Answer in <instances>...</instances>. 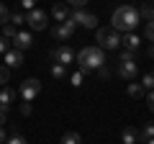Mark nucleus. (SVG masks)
<instances>
[{"mask_svg":"<svg viewBox=\"0 0 154 144\" xmlns=\"http://www.w3.org/2000/svg\"><path fill=\"white\" fill-rule=\"evenodd\" d=\"M21 5L28 8V11H33V8H36V0H21Z\"/></svg>","mask_w":154,"mask_h":144,"instance_id":"nucleus-28","label":"nucleus"},{"mask_svg":"<svg viewBox=\"0 0 154 144\" xmlns=\"http://www.w3.org/2000/svg\"><path fill=\"white\" fill-rule=\"evenodd\" d=\"M21 113H23V116H31V103H26V100H23V105H21Z\"/></svg>","mask_w":154,"mask_h":144,"instance_id":"nucleus-29","label":"nucleus"},{"mask_svg":"<svg viewBox=\"0 0 154 144\" xmlns=\"http://www.w3.org/2000/svg\"><path fill=\"white\" fill-rule=\"evenodd\" d=\"M18 93H21V98L26 100V103H31V100L41 93V83L33 80V77H28V80H23V83H21V90H18Z\"/></svg>","mask_w":154,"mask_h":144,"instance_id":"nucleus-6","label":"nucleus"},{"mask_svg":"<svg viewBox=\"0 0 154 144\" xmlns=\"http://www.w3.org/2000/svg\"><path fill=\"white\" fill-rule=\"evenodd\" d=\"M13 100H16V90L13 88H3L0 90V111L8 113V108L13 105Z\"/></svg>","mask_w":154,"mask_h":144,"instance_id":"nucleus-11","label":"nucleus"},{"mask_svg":"<svg viewBox=\"0 0 154 144\" xmlns=\"http://www.w3.org/2000/svg\"><path fill=\"white\" fill-rule=\"evenodd\" d=\"M121 44L126 46V52H136L141 39H139V33H126V39H121Z\"/></svg>","mask_w":154,"mask_h":144,"instance_id":"nucleus-13","label":"nucleus"},{"mask_svg":"<svg viewBox=\"0 0 154 144\" xmlns=\"http://www.w3.org/2000/svg\"><path fill=\"white\" fill-rule=\"evenodd\" d=\"M5 144H26V139H23V136H18V134H13L11 139H5Z\"/></svg>","mask_w":154,"mask_h":144,"instance_id":"nucleus-26","label":"nucleus"},{"mask_svg":"<svg viewBox=\"0 0 154 144\" xmlns=\"http://www.w3.org/2000/svg\"><path fill=\"white\" fill-rule=\"evenodd\" d=\"M139 11L134 5H121L113 11V18H110V28H116L118 33H134L139 28Z\"/></svg>","mask_w":154,"mask_h":144,"instance_id":"nucleus-1","label":"nucleus"},{"mask_svg":"<svg viewBox=\"0 0 154 144\" xmlns=\"http://www.w3.org/2000/svg\"><path fill=\"white\" fill-rule=\"evenodd\" d=\"M82 80H85V72H72V75H69V83L75 85V88H80Z\"/></svg>","mask_w":154,"mask_h":144,"instance_id":"nucleus-19","label":"nucleus"},{"mask_svg":"<svg viewBox=\"0 0 154 144\" xmlns=\"http://www.w3.org/2000/svg\"><path fill=\"white\" fill-rule=\"evenodd\" d=\"M59 144H82V136H80L77 131H67L64 136H62Z\"/></svg>","mask_w":154,"mask_h":144,"instance_id":"nucleus-16","label":"nucleus"},{"mask_svg":"<svg viewBox=\"0 0 154 144\" xmlns=\"http://www.w3.org/2000/svg\"><path fill=\"white\" fill-rule=\"evenodd\" d=\"M72 33H75V26H72V23H57L54 28H51V36H54L57 41H69L72 39Z\"/></svg>","mask_w":154,"mask_h":144,"instance_id":"nucleus-8","label":"nucleus"},{"mask_svg":"<svg viewBox=\"0 0 154 144\" xmlns=\"http://www.w3.org/2000/svg\"><path fill=\"white\" fill-rule=\"evenodd\" d=\"M51 16H54L59 23H64L67 16H69V8H67V5H54V8H51Z\"/></svg>","mask_w":154,"mask_h":144,"instance_id":"nucleus-15","label":"nucleus"},{"mask_svg":"<svg viewBox=\"0 0 154 144\" xmlns=\"http://www.w3.org/2000/svg\"><path fill=\"white\" fill-rule=\"evenodd\" d=\"M8 80H11V70L8 67H0V85H5Z\"/></svg>","mask_w":154,"mask_h":144,"instance_id":"nucleus-24","label":"nucleus"},{"mask_svg":"<svg viewBox=\"0 0 154 144\" xmlns=\"http://www.w3.org/2000/svg\"><path fill=\"white\" fill-rule=\"evenodd\" d=\"M149 144H152V142H149Z\"/></svg>","mask_w":154,"mask_h":144,"instance_id":"nucleus-35","label":"nucleus"},{"mask_svg":"<svg viewBox=\"0 0 154 144\" xmlns=\"http://www.w3.org/2000/svg\"><path fill=\"white\" fill-rule=\"evenodd\" d=\"M75 59H77V64H80L82 72H95V70H100L105 64V54L98 46H85V49H80V54H75Z\"/></svg>","mask_w":154,"mask_h":144,"instance_id":"nucleus-2","label":"nucleus"},{"mask_svg":"<svg viewBox=\"0 0 154 144\" xmlns=\"http://www.w3.org/2000/svg\"><path fill=\"white\" fill-rule=\"evenodd\" d=\"M8 49H11V39H5V36H0V54H5Z\"/></svg>","mask_w":154,"mask_h":144,"instance_id":"nucleus-25","label":"nucleus"},{"mask_svg":"<svg viewBox=\"0 0 154 144\" xmlns=\"http://www.w3.org/2000/svg\"><path fill=\"white\" fill-rule=\"evenodd\" d=\"M13 44H16L18 52H26V49H31V46H33V36L28 31H18L16 36H13Z\"/></svg>","mask_w":154,"mask_h":144,"instance_id":"nucleus-10","label":"nucleus"},{"mask_svg":"<svg viewBox=\"0 0 154 144\" xmlns=\"http://www.w3.org/2000/svg\"><path fill=\"white\" fill-rule=\"evenodd\" d=\"M118 75H121L123 80H134V77L139 75V64H136V57H134V52H121Z\"/></svg>","mask_w":154,"mask_h":144,"instance_id":"nucleus-5","label":"nucleus"},{"mask_svg":"<svg viewBox=\"0 0 154 144\" xmlns=\"http://www.w3.org/2000/svg\"><path fill=\"white\" fill-rule=\"evenodd\" d=\"M144 36H146L149 41H152V36H154V28H152V23H146V31H144Z\"/></svg>","mask_w":154,"mask_h":144,"instance_id":"nucleus-30","label":"nucleus"},{"mask_svg":"<svg viewBox=\"0 0 154 144\" xmlns=\"http://www.w3.org/2000/svg\"><path fill=\"white\" fill-rule=\"evenodd\" d=\"M0 144H5V131L0 129Z\"/></svg>","mask_w":154,"mask_h":144,"instance_id":"nucleus-33","label":"nucleus"},{"mask_svg":"<svg viewBox=\"0 0 154 144\" xmlns=\"http://www.w3.org/2000/svg\"><path fill=\"white\" fill-rule=\"evenodd\" d=\"M51 75H54L57 80L67 77V67H62V64H54V67H51Z\"/></svg>","mask_w":154,"mask_h":144,"instance_id":"nucleus-20","label":"nucleus"},{"mask_svg":"<svg viewBox=\"0 0 154 144\" xmlns=\"http://www.w3.org/2000/svg\"><path fill=\"white\" fill-rule=\"evenodd\" d=\"M141 88H146V90H152V88H154V77H152V72H146V75H144Z\"/></svg>","mask_w":154,"mask_h":144,"instance_id":"nucleus-22","label":"nucleus"},{"mask_svg":"<svg viewBox=\"0 0 154 144\" xmlns=\"http://www.w3.org/2000/svg\"><path fill=\"white\" fill-rule=\"evenodd\" d=\"M0 124H5V113L3 111H0Z\"/></svg>","mask_w":154,"mask_h":144,"instance_id":"nucleus-34","label":"nucleus"},{"mask_svg":"<svg viewBox=\"0 0 154 144\" xmlns=\"http://www.w3.org/2000/svg\"><path fill=\"white\" fill-rule=\"evenodd\" d=\"M11 21V13H8V8L0 3V26H5V23Z\"/></svg>","mask_w":154,"mask_h":144,"instance_id":"nucleus-21","label":"nucleus"},{"mask_svg":"<svg viewBox=\"0 0 154 144\" xmlns=\"http://www.w3.org/2000/svg\"><path fill=\"white\" fill-rule=\"evenodd\" d=\"M141 139H144V144H149V142H152V124H146V126H144Z\"/></svg>","mask_w":154,"mask_h":144,"instance_id":"nucleus-23","label":"nucleus"},{"mask_svg":"<svg viewBox=\"0 0 154 144\" xmlns=\"http://www.w3.org/2000/svg\"><path fill=\"white\" fill-rule=\"evenodd\" d=\"M54 59H57V64H62V67H69L72 62H75V52H72V46H59V49H54Z\"/></svg>","mask_w":154,"mask_h":144,"instance_id":"nucleus-9","label":"nucleus"},{"mask_svg":"<svg viewBox=\"0 0 154 144\" xmlns=\"http://www.w3.org/2000/svg\"><path fill=\"white\" fill-rule=\"evenodd\" d=\"M23 64V52H18V49H8L5 52V67L8 70H13V67H21Z\"/></svg>","mask_w":154,"mask_h":144,"instance_id":"nucleus-12","label":"nucleus"},{"mask_svg":"<svg viewBox=\"0 0 154 144\" xmlns=\"http://www.w3.org/2000/svg\"><path fill=\"white\" fill-rule=\"evenodd\" d=\"M95 41H98V49H118L121 46V33L110 26H100Z\"/></svg>","mask_w":154,"mask_h":144,"instance_id":"nucleus-3","label":"nucleus"},{"mask_svg":"<svg viewBox=\"0 0 154 144\" xmlns=\"http://www.w3.org/2000/svg\"><path fill=\"white\" fill-rule=\"evenodd\" d=\"M16 33H18V28L13 26L11 21H8L5 26H3V36H5V39H13V36H16Z\"/></svg>","mask_w":154,"mask_h":144,"instance_id":"nucleus-18","label":"nucleus"},{"mask_svg":"<svg viewBox=\"0 0 154 144\" xmlns=\"http://www.w3.org/2000/svg\"><path fill=\"white\" fill-rule=\"evenodd\" d=\"M26 23L33 28V31H44L49 21H46V13H44V11L33 8V11H28V16H26Z\"/></svg>","mask_w":154,"mask_h":144,"instance_id":"nucleus-7","label":"nucleus"},{"mask_svg":"<svg viewBox=\"0 0 154 144\" xmlns=\"http://www.w3.org/2000/svg\"><path fill=\"white\" fill-rule=\"evenodd\" d=\"M67 23H72V26H82V28H98V16H93V13L82 11V8H75V11L67 16Z\"/></svg>","mask_w":154,"mask_h":144,"instance_id":"nucleus-4","label":"nucleus"},{"mask_svg":"<svg viewBox=\"0 0 154 144\" xmlns=\"http://www.w3.org/2000/svg\"><path fill=\"white\" fill-rule=\"evenodd\" d=\"M146 105H149V108L154 105V95H152V90H146Z\"/></svg>","mask_w":154,"mask_h":144,"instance_id":"nucleus-32","label":"nucleus"},{"mask_svg":"<svg viewBox=\"0 0 154 144\" xmlns=\"http://www.w3.org/2000/svg\"><path fill=\"white\" fill-rule=\"evenodd\" d=\"M67 3H69V5H75V8H82L88 0H67Z\"/></svg>","mask_w":154,"mask_h":144,"instance_id":"nucleus-31","label":"nucleus"},{"mask_svg":"<svg viewBox=\"0 0 154 144\" xmlns=\"http://www.w3.org/2000/svg\"><path fill=\"white\" fill-rule=\"evenodd\" d=\"M121 142L123 144H136L139 142V131L134 126H126V129H123V134H121Z\"/></svg>","mask_w":154,"mask_h":144,"instance_id":"nucleus-14","label":"nucleus"},{"mask_svg":"<svg viewBox=\"0 0 154 144\" xmlns=\"http://www.w3.org/2000/svg\"><path fill=\"white\" fill-rule=\"evenodd\" d=\"M126 93L131 95L134 100H139V98H141V95H144V88H141V85H139V83H131V85H128V90H126Z\"/></svg>","mask_w":154,"mask_h":144,"instance_id":"nucleus-17","label":"nucleus"},{"mask_svg":"<svg viewBox=\"0 0 154 144\" xmlns=\"http://www.w3.org/2000/svg\"><path fill=\"white\" fill-rule=\"evenodd\" d=\"M21 23H26V16H21V13H16V16H13V26H21Z\"/></svg>","mask_w":154,"mask_h":144,"instance_id":"nucleus-27","label":"nucleus"}]
</instances>
